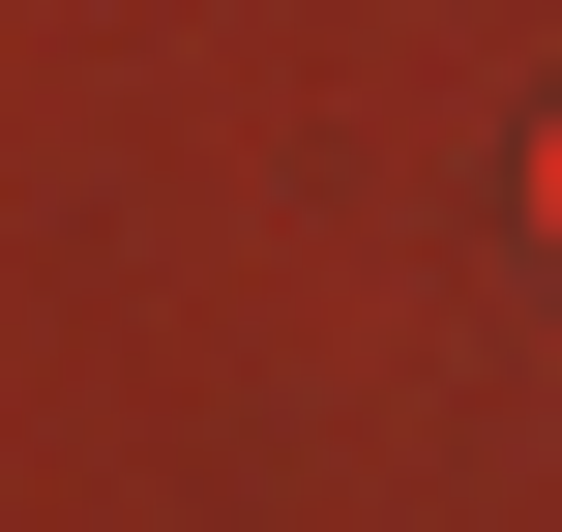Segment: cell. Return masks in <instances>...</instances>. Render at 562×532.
I'll return each instance as SVG.
<instances>
[{
  "instance_id": "cell-1",
  "label": "cell",
  "mask_w": 562,
  "mask_h": 532,
  "mask_svg": "<svg viewBox=\"0 0 562 532\" xmlns=\"http://www.w3.org/2000/svg\"><path fill=\"white\" fill-rule=\"evenodd\" d=\"M533 207H562V148H533Z\"/></svg>"
}]
</instances>
